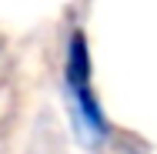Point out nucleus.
<instances>
[{
	"label": "nucleus",
	"instance_id": "nucleus-1",
	"mask_svg": "<svg viewBox=\"0 0 157 154\" xmlns=\"http://www.w3.org/2000/svg\"><path fill=\"white\" fill-rule=\"evenodd\" d=\"M63 87L70 97V111H74V121L80 127L84 141H94L104 144L110 137V124L107 114L100 107L94 94V64H90V47H87V37L80 30H74L67 37V54H63Z\"/></svg>",
	"mask_w": 157,
	"mask_h": 154
}]
</instances>
